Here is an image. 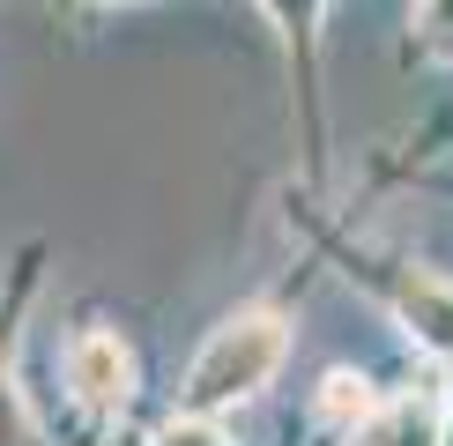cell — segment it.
Returning a JSON list of instances; mask_svg holds the SVG:
<instances>
[{
    "label": "cell",
    "instance_id": "cell-6",
    "mask_svg": "<svg viewBox=\"0 0 453 446\" xmlns=\"http://www.w3.org/2000/svg\"><path fill=\"white\" fill-rule=\"evenodd\" d=\"M0 446H37V424H30V409H23V387L0 372Z\"/></svg>",
    "mask_w": 453,
    "mask_h": 446
},
{
    "label": "cell",
    "instance_id": "cell-7",
    "mask_svg": "<svg viewBox=\"0 0 453 446\" xmlns=\"http://www.w3.org/2000/svg\"><path fill=\"white\" fill-rule=\"evenodd\" d=\"M417 37H424V52L453 60V0H417Z\"/></svg>",
    "mask_w": 453,
    "mask_h": 446
},
{
    "label": "cell",
    "instance_id": "cell-4",
    "mask_svg": "<svg viewBox=\"0 0 453 446\" xmlns=\"http://www.w3.org/2000/svg\"><path fill=\"white\" fill-rule=\"evenodd\" d=\"M402 320L417 327L424 350H439V358H453V290L431 283V275H417V283L402 290Z\"/></svg>",
    "mask_w": 453,
    "mask_h": 446
},
{
    "label": "cell",
    "instance_id": "cell-9",
    "mask_svg": "<svg viewBox=\"0 0 453 446\" xmlns=\"http://www.w3.org/2000/svg\"><path fill=\"white\" fill-rule=\"evenodd\" d=\"M439 446H453V424H446V439H439Z\"/></svg>",
    "mask_w": 453,
    "mask_h": 446
},
{
    "label": "cell",
    "instance_id": "cell-2",
    "mask_svg": "<svg viewBox=\"0 0 453 446\" xmlns=\"http://www.w3.org/2000/svg\"><path fill=\"white\" fill-rule=\"evenodd\" d=\"M67 387H74V402L82 409H127V395H134V350L119 342V334H104V327H89V334H74L67 342Z\"/></svg>",
    "mask_w": 453,
    "mask_h": 446
},
{
    "label": "cell",
    "instance_id": "cell-3",
    "mask_svg": "<svg viewBox=\"0 0 453 446\" xmlns=\"http://www.w3.org/2000/svg\"><path fill=\"white\" fill-rule=\"evenodd\" d=\"M446 439V424L431 417V409L417 395H402V402H380L365 424H357V446H439Z\"/></svg>",
    "mask_w": 453,
    "mask_h": 446
},
{
    "label": "cell",
    "instance_id": "cell-1",
    "mask_svg": "<svg viewBox=\"0 0 453 446\" xmlns=\"http://www.w3.org/2000/svg\"><path fill=\"white\" fill-rule=\"evenodd\" d=\"M282 350H290V327H282V312H268V305L231 312V320H223L209 342L194 350V365H186V387H179L186 417H216L223 402L260 395V387L275 380Z\"/></svg>",
    "mask_w": 453,
    "mask_h": 446
},
{
    "label": "cell",
    "instance_id": "cell-8",
    "mask_svg": "<svg viewBox=\"0 0 453 446\" xmlns=\"http://www.w3.org/2000/svg\"><path fill=\"white\" fill-rule=\"evenodd\" d=\"M157 446H231V432H223L216 417H186V409H179V417L157 432Z\"/></svg>",
    "mask_w": 453,
    "mask_h": 446
},
{
    "label": "cell",
    "instance_id": "cell-5",
    "mask_svg": "<svg viewBox=\"0 0 453 446\" xmlns=\"http://www.w3.org/2000/svg\"><path fill=\"white\" fill-rule=\"evenodd\" d=\"M372 387L357 380V372H327V380H319V417H334V424H365L372 417Z\"/></svg>",
    "mask_w": 453,
    "mask_h": 446
}]
</instances>
